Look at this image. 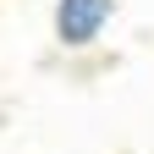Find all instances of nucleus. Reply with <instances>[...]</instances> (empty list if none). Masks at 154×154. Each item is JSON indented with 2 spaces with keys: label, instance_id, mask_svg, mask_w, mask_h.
<instances>
[{
  "label": "nucleus",
  "instance_id": "f257e3e1",
  "mask_svg": "<svg viewBox=\"0 0 154 154\" xmlns=\"http://www.w3.org/2000/svg\"><path fill=\"white\" fill-rule=\"evenodd\" d=\"M110 17H116V0H55V11H50L55 44L61 50H94L105 38Z\"/></svg>",
  "mask_w": 154,
  "mask_h": 154
}]
</instances>
